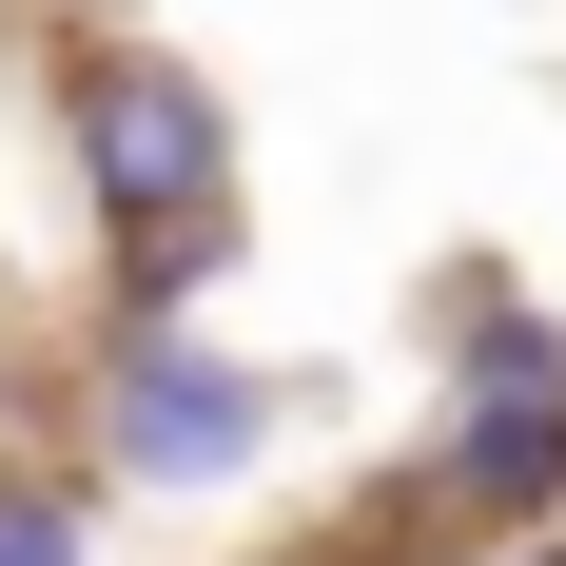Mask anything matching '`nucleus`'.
I'll return each instance as SVG.
<instances>
[{
    "label": "nucleus",
    "instance_id": "obj_1",
    "mask_svg": "<svg viewBox=\"0 0 566 566\" xmlns=\"http://www.w3.org/2000/svg\"><path fill=\"white\" fill-rule=\"evenodd\" d=\"M59 137H78V196H98L117 234H137V216H216V196H234V98L196 78V59H157V40H98V59H78Z\"/></svg>",
    "mask_w": 566,
    "mask_h": 566
},
{
    "label": "nucleus",
    "instance_id": "obj_2",
    "mask_svg": "<svg viewBox=\"0 0 566 566\" xmlns=\"http://www.w3.org/2000/svg\"><path fill=\"white\" fill-rule=\"evenodd\" d=\"M98 450L137 469V489H234V469L274 450V371H254V352H196L176 313H137V333L98 352Z\"/></svg>",
    "mask_w": 566,
    "mask_h": 566
},
{
    "label": "nucleus",
    "instance_id": "obj_3",
    "mask_svg": "<svg viewBox=\"0 0 566 566\" xmlns=\"http://www.w3.org/2000/svg\"><path fill=\"white\" fill-rule=\"evenodd\" d=\"M527 489H566V371L469 391V430H450V509H527Z\"/></svg>",
    "mask_w": 566,
    "mask_h": 566
},
{
    "label": "nucleus",
    "instance_id": "obj_4",
    "mask_svg": "<svg viewBox=\"0 0 566 566\" xmlns=\"http://www.w3.org/2000/svg\"><path fill=\"white\" fill-rule=\"evenodd\" d=\"M0 566H98V509L78 489H0Z\"/></svg>",
    "mask_w": 566,
    "mask_h": 566
},
{
    "label": "nucleus",
    "instance_id": "obj_5",
    "mask_svg": "<svg viewBox=\"0 0 566 566\" xmlns=\"http://www.w3.org/2000/svg\"><path fill=\"white\" fill-rule=\"evenodd\" d=\"M78 20H137V0H78Z\"/></svg>",
    "mask_w": 566,
    "mask_h": 566
}]
</instances>
